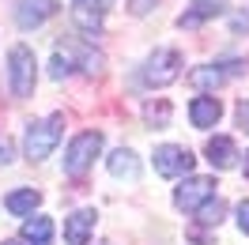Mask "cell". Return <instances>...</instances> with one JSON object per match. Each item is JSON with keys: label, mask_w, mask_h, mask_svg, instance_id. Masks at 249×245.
<instances>
[{"label": "cell", "mask_w": 249, "mask_h": 245, "mask_svg": "<svg viewBox=\"0 0 249 245\" xmlns=\"http://www.w3.org/2000/svg\"><path fill=\"white\" fill-rule=\"evenodd\" d=\"M8 162H16V147L8 136H0V166H8Z\"/></svg>", "instance_id": "obj_20"}, {"label": "cell", "mask_w": 249, "mask_h": 245, "mask_svg": "<svg viewBox=\"0 0 249 245\" xmlns=\"http://www.w3.org/2000/svg\"><path fill=\"white\" fill-rule=\"evenodd\" d=\"M238 227H242V234H249V200L238 204Z\"/></svg>", "instance_id": "obj_23"}, {"label": "cell", "mask_w": 249, "mask_h": 245, "mask_svg": "<svg viewBox=\"0 0 249 245\" xmlns=\"http://www.w3.org/2000/svg\"><path fill=\"white\" fill-rule=\"evenodd\" d=\"M215 177H185V181L178 185V192H174V204L178 208H185V211H196L200 204L215 196Z\"/></svg>", "instance_id": "obj_6"}, {"label": "cell", "mask_w": 249, "mask_h": 245, "mask_svg": "<svg viewBox=\"0 0 249 245\" xmlns=\"http://www.w3.org/2000/svg\"><path fill=\"white\" fill-rule=\"evenodd\" d=\"M61 132H64V117L61 113H53V117H46V121H34L31 128H27V158L31 162H42V158H49L53 155V147L61 143Z\"/></svg>", "instance_id": "obj_2"}, {"label": "cell", "mask_w": 249, "mask_h": 245, "mask_svg": "<svg viewBox=\"0 0 249 245\" xmlns=\"http://www.w3.org/2000/svg\"><path fill=\"white\" fill-rule=\"evenodd\" d=\"M79 8H91V12H98V16H106L109 8H113V0H76Z\"/></svg>", "instance_id": "obj_21"}, {"label": "cell", "mask_w": 249, "mask_h": 245, "mask_svg": "<svg viewBox=\"0 0 249 245\" xmlns=\"http://www.w3.org/2000/svg\"><path fill=\"white\" fill-rule=\"evenodd\" d=\"M238 124H242V128L249 132V102H246V98L238 102Z\"/></svg>", "instance_id": "obj_24"}, {"label": "cell", "mask_w": 249, "mask_h": 245, "mask_svg": "<svg viewBox=\"0 0 249 245\" xmlns=\"http://www.w3.org/2000/svg\"><path fill=\"white\" fill-rule=\"evenodd\" d=\"M193 151L189 147H178V143H162V147H155V170L162 174V177H181V174H189L193 170Z\"/></svg>", "instance_id": "obj_7"}, {"label": "cell", "mask_w": 249, "mask_h": 245, "mask_svg": "<svg viewBox=\"0 0 249 245\" xmlns=\"http://www.w3.org/2000/svg\"><path fill=\"white\" fill-rule=\"evenodd\" d=\"M170 102H166V98H159V102H151V106L143 109V117H147V124H151V128H166V124H170Z\"/></svg>", "instance_id": "obj_18"}, {"label": "cell", "mask_w": 249, "mask_h": 245, "mask_svg": "<svg viewBox=\"0 0 249 245\" xmlns=\"http://www.w3.org/2000/svg\"><path fill=\"white\" fill-rule=\"evenodd\" d=\"M219 117H223V106H219V98H212V94H200V98H193V106H189V121H193V128H212Z\"/></svg>", "instance_id": "obj_11"}, {"label": "cell", "mask_w": 249, "mask_h": 245, "mask_svg": "<svg viewBox=\"0 0 249 245\" xmlns=\"http://www.w3.org/2000/svg\"><path fill=\"white\" fill-rule=\"evenodd\" d=\"M38 204H42V192H38V189H19V192H12V196L4 200V208L12 215H34Z\"/></svg>", "instance_id": "obj_15"}, {"label": "cell", "mask_w": 249, "mask_h": 245, "mask_svg": "<svg viewBox=\"0 0 249 245\" xmlns=\"http://www.w3.org/2000/svg\"><path fill=\"white\" fill-rule=\"evenodd\" d=\"M155 4H159V0H128V12H132V16H147Z\"/></svg>", "instance_id": "obj_22"}, {"label": "cell", "mask_w": 249, "mask_h": 245, "mask_svg": "<svg viewBox=\"0 0 249 245\" xmlns=\"http://www.w3.org/2000/svg\"><path fill=\"white\" fill-rule=\"evenodd\" d=\"M238 72H246V68H242V61L204 64V68H193V72H189V83H193L196 91H212V87H219L227 76H238Z\"/></svg>", "instance_id": "obj_9"}, {"label": "cell", "mask_w": 249, "mask_h": 245, "mask_svg": "<svg viewBox=\"0 0 249 245\" xmlns=\"http://www.w3.org/2000/svg\"><path fill=\"white\" fill-rule=\"evenodd\" d=\"M72 19H76V27L79 31H87V34H98L102 31V16H98V12H91V8H72Z\"/></svg>", "instance_id": "obj_19"}, {"label": "cell", "mask_w": 249, "mask_h": 245, "mask_svg": "<svg viewBox=\"0 0 249 245\" xmlns=\"http://www.w3.org/2000/svg\"><path fill=\"white\" fill-rule=\"evenodd\" d=\"M223 211H227V208H223V200L212 196L208 204L196 208V223H204V227H219V223H223Z\"/></svg>", "instance_id": "obj_17"}, {"label": "cell", "mask_w": 249, "mask_h": 245, "mask_svg": "<svg viewBox=\"0 0 249 245\" xmlns=\"http://www.w3.org/2000/svg\"><path fill=\"white\" fill-rule=\"evenodd\" d=\"M223 12H227V4H223V0H193V8L178 19V27H196V23H208V19L223 16Z\"/></svg>", "instance_id": "obj_13"}, {"label": "cell", "mask_w": 249, "mask_h": 245, "mask_svg": "<svg viewBox=\"0 0 249 245\" xmlns=\"http://www.w3.org/2000/svg\"><path fill=\"white\" fill-rule=\"evenodd\" d=\"M57 0H19L16 4V23L23 27V31H34V27H42L46 19L57 16Z\"/></svg>", "instance_id": "obj_8"}, {"label": "cell", "mask_w": 249, "mask_h": 245, "mask_svg": "<svg viewBox=\"0 0 249 245\" xmlns=\"http://www.w3.org/2000/svg\"><path fill=\"white\" fill-rule=\"evenodd\" d=\"M181 76V53L178 49H155L143 64V83L147 87H170Z\"/></svg>", "instance_id": "obj_5"}, {"label": "cell", "mask_w": 249, "mask_h": 245, "mask_svg": "<svg viewBox=\"0 0 249 245\" xmlns=\"http://www.w3.org/2000/svg\"><path fill=\"white\" fill-rule=\"evenodd\" d=\"M204 151H208V162L215 170H231L234 162H238V147H234V140H227V136H212Z\"/></svg>", "instance_id": "obj_12"}, {"label": "cell", "mask_w": 249, "mask_h": 245, "mask_svg": "<svg viewBox=\"0 0 249 245\" xmlns=\"http://www.w3.org/2000/svg\"><path fill=\"white\" fill-rule=\"evenodd\" d=\"M246 177H249V155H246Z\"/></svg>", "instance_id": "obj_25"}, {"label": "cell", "mask_w": 249, "mask_h": 245, "mask_svg": "<svg viewBox=\"0 0 249 245\" xmlns=\"http://www.w3.org/2000/svg\"><path fill=\"white\" fill-rule=\"evenodd\" d=\"M76 68L91 72V76H94V72H102V53H94V46L79 42V38H61L57 49H53L49 76H53V79H64V76H72Z\"/></svg>", "instance_id": "obj_1"}, {"label": "cell", "mask_w": 249, "mask_h": 245, "mask_svg": "<svg viewBox=\"0 0 249 245\" xmlns=\"http://www.w3.org/2000/svg\"><path fill=\"white\" fill-rule=\"evenodd\" d=\"M0 245H19V242H0Z\"/></svg>", "instance_id": "obj_26"}, {"label": "cell", "mask_w": 249, "mask_h": 245, "mask_svg": "<svg viewBox=\"0 0 249 245\" xmlns=\"http://www.w3.org/2000/svg\"><path fill=\"white\" fill-rule=\"evenodd\" d=\"M109 174H113V177H128V181H136V177H140V162H136V155L128 151V147H117V151L109 155Z\"/></svg>", "instance_id": "obj_14"}, {"label": "cell", "mask_w": 249, "mask_h": 245, "mask_svg": "<svg viewBox=\"0 0 249 245\" xmlns=\"http://www.w3.org/2000/svg\"><path fill=\"white\" fill-rule=\"evenodd\" d=\"M53 238V223H49L46 215H34L23 223V242H34V245H49Z\"/></svg>", "instance_id": "obj_16"}, {"label": "cell", "mask_w": 249, "mask_h": 245, "mask_svg": "<svg viewBox=\"0 0 249 245\" xmlns=\"http://www.w3.org/2000/svg\"><path fill=\"white\" fill-rule=\"evenodd\" d=\"M94 219H98V215H94L91 208H79L76 215H68V219H64V242L68 245H87V238H91V230H94Z\"/></svg>", "instance_id": "obj_10"}, {"label": "cell", "mask_w": 249, "mask_h": 245, "mask_svg": "<svg viewBox=\"0 0 249 245\" xmlns=\"http://www.w3.org/2000/svg\"><path fill=\"white\" fill-rule=\"evenodd\" d=\"M98 155H102V132H94V128L91 132H79L68 143V151H64V174H72V177L87 174Z\"/></svg>", "instance_id": "obj_3"}, {"label": "cell", "mask_w": 249, "mask_h": 245, "mask_svg": "<svg viewBox=\"0 0 249 245\" xmlns=\"http://www.w3.org/2000/svg\"><path fill=\"white\" fill-rule=\"evenodd\" d=\"M34 49L31 46H12L8 53V79H12V94L16 98H31L34 94Z\"/></svg>", "instance_id": "obj_4"}]
</instances>
